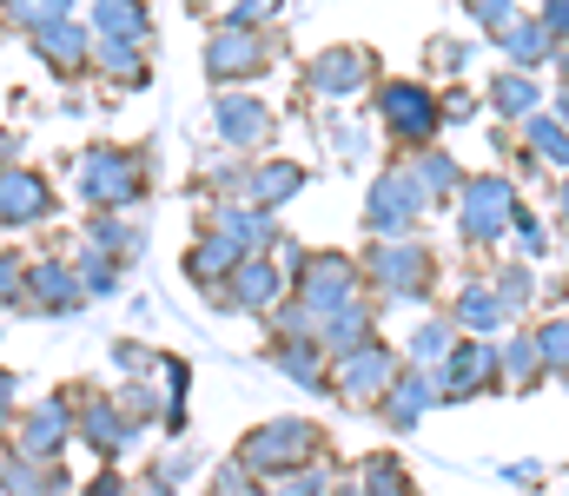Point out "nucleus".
<instances>
[{
    "label": "nucleus",
    "mask_w": 569,
    "mask_h": 496,
    "mask_svg": "<svg viewBox=\"0 0 569 496\" xmlns=\"http://www.w3.org/2000/svg\"><path fill=\"white\" fill-rule=\"evenodd\" d=\"M450 351H457V325H450L443 312L418 318V325H411V337H405V364H411V371H437Z\"/></svg>",
    "instance_id": "nucleus-34"
},
{
    "label": "nucleus",
    "mask_w": 569,
    "mask_h": 496,
    "mask_svg": "<svg viewBox=\"0 0 569 496\" xmlns=\"http://www.w3.org/2000/svg\"><path fill=\"white\" fill-rule=\"evenodd\" d=\"M272 20H284V0H226V27L239 33H272Z\"/></svg>",
    "instance_id": "nucleus-43"
},
{
    "label": "nucleus",
    "mask_w": 569,
    "mask_h": 496,
    "mask_svg": "<svg viewBox=\"0 0 569 496\" xmlns=\"http://www.w3.org/2000/svg\"><path fill=\"white\" fill-rule=\"evenodd\" d=\"M60 212L47 172L33 165H0V232H27V225H47Z\"/></svg>",
    "instance_id": "nucleus-16"
},
{
    "label": "nucleus",
    "mask_w": 569,
    "mask_h": 496,
    "mask_svg": "<svg viewBox=\"0 0 569 496\" xmlns=\"http://www.w3.org/2000/svg\"><path fill=\"white\" fill-rule=\"evenodd\" d=\"M483 279H490V292H497V298L510 305V318L537 305V272H530V259H497V265H490Z\"/></svg>",
    "instance_id": "nucleus-36"
},
{
    "label": "nucleus",
    "mask_w": 569,
    "mask_h": 496,
    "mask_svg": "<svg viewBox=\"0 0 569 496\" xmlns=\"http://www.w3.org/2000/svg\"><path fill=\"white\" fill-rule=\"evenodd\" d=\"M371 80H378V60L365 47H351V40H338V47H325V53L305 60V93L325 100V107H345V100L371 93Z\"/></svg>",
    "instance_id": "nucleus-9"
},
{
    "label": "nucleus",
    "mask_w": 569,
    "mask_h": 496,
    "mask_svg": "<svg viewBox=\"0 0 569 496\" xmlns=\"http://www.w3.org/2000/svg\"><path fill=\"white\" fill-rule=\"evenodd\" d=\"M430 219V199L411 165H385L365 192V232L371 239H418V225Z\"/></svg>",
    "instance_id": "nucleus-7"
},
{
    "label": "nucleus",
    "mask_w": 569,
    "mask_h": 496,
    "mask_svg": "<svg viewBox=\"0 0 569 496\" xmlns=\"http://www.w3.org/2000/svg\"><path fill=\"white\" fill-rule=\"evenodd\" d=\"M411 172H418V185H425V199H430V212L437 205H457V192H463V165L450 160L443 146H425V153H411Z\"/></svg>",
    "instance_id": "nucleus-33"
},
{
    "label": "nucleus",
    "mask_w": 569,
    "mask_h": 496,
    "mask_svg": "<svg viewBox=\"0 0 569 496\" xmlns=\"http://www.w3.org/2000/svg\"><path fill=\"white\" fill-rule=\"evenodd\" d=\"M67 444H73V397H67V391L47 397V404H27V411L13 417V451H20V457L53 464Z\"/></svg>",
    "instance_id": "nucleus-13"
},
{
    "label": "nucleus",
    "mask_w": 569,
    "mask_h": 496,
    "mask_svg": "<svg viewBox=\"0 0 569 496\" xmlns=\"http://www.w3.org/2000/svg\"><path fill=\"white\" fill-rule=\"evenodd\" d=\"M284 292H291V285H284L279 259H246V265L212 292V305H219V312H239V318H272L284 305Z\"/></svg>",
    "instance_id": "nucleus-12"
},
{
    "label": "nucleus",
    "mask_w": 569,
    "mask_h": 496,
    "mask_svg": "<svg viewBox=\"0 0 569 496\" xmlns=\"http://www.w3.org/2000/svg\"><path fill=\"white\" fill-rule=\"evenodd\" d=\"M0 496H67V470L7 451V457H0Z\"/></svg>",
    "instance_id": "nucleus-31"
},
{
    "label": "nucleus",
    "mask_w": 569,
    "mask_h": 496,
    "mask_svg": "<svg viewBox=\"0 0 569 496\" xmlns=\"http://www.w3.org/2000/svg\"><path fill=\"white\" fill-rule=\"evenodd\" d=\"M463 13H470V20H477V27H483L490 40H497V33H503V27L517 20V0H463Z\"/></svg>",
    "instance_id": "nucleus-49"
},
{
    "label": "nucleus",
    "mask_w": 569,
    "mask_h": 496,
    "mask_svg": "<svg viewBox=\"0 0 569 496\" xmlns=\"http://www.w3.org/2000/svg\"><path fill=\"white\" fill-rule=\"evenodd\" d=\"M331 464H305V470H291V477H279L272 484V496H331Z\"/></svg>",
    "instance_id": "nucleus-46"
},
{
    "label": "nucleus",
    "mask_w": 569,
    "mask_h": 496,
    "mask_svg": "<svg viewBox=\"0 0 569 496\" xmlns=\"http://www.w3.org/2000/svg\"><path fill=\"white\" fill-rule=\"evenodd\" d=\"M517 185L503 179V172H470L463 179V192H457V239L470 245V252H503L510 245V225H517Z\"/></svg>",
    "instance_id": "nucleus-4"
},
{
    "label": "nucleus",
    "mask_w": 569,
    "mask_h": 496,
    "mask_svg": "<svg viewBox=\"0 0 569 496\" xmlns=\"http://www.w3.org/2000/svg\"><path fill=\"white\" fill-rule=\"evenodd\" d=\"M517 146L543 165V172H557V179L569 172V126L550 113V107H543L537 120H523V140H517Z\"/></svg>",
    "instance_id": "nucleus-32"
},
{
    "label": "nucleus",
    "mask_w": 569,
    "mask_h": 496,
    "mask_svg": "<svg viewBox=\"0 0 569 496\" xmlns=\"http://www.w3.org/2000/svg\"><path fill=\"white\" fill-rule=\"evenodd\" d=\"M537 351H543V371L550 377H569V312L537 325Z\"/></svg>",
    "instance_id": "nucleus-42"
},
{
    "label": "nucleus",
    "mask_w": 569,
    "mask_h": 496,
    "mask_svg": "<svg viewBox=\"0 0 569 496\" xmlns=\"http://www.w3.org/2000/svg\"><path fill=\"white\" fill-rule=\"evenodd\" d=\"M93 73H107L113 87H146V47L133 40H93Z\"/></svg>",
    "instance_id": "nucleus-35"
},
{
    "label": "nucleus",
    "mask_w": 569,
    "mask_h": 496,
    "mask_svg": "<svg viewBox=\"0 0 569 496\" xmlns=\"http://www.w3.org/2000/svg\"><path fill=\"white\" fill-rule=\"evenodd\" d=\"M563 305H569V285H563Z\"/></svg>",
    "instance_id": "nucleus-62"
},
{
    "label": "nucleus",
    "mask_w": 569,
    "mask_h": 496,
    "mask_svg": "<svg viewBox=\"0 0 569 496\" xmlns=\"http://www.w3.org/2000/svg\"><path fill=\"white\" fill-rule=\"evenodd\" d=\"M73 272H80V292H87V298H113V292L127 285V265H113V259L93 252V245L73 252Z\"/></svg>",
    "instance_id": "nucleus-39"
},
{
    "label": "nucleus",
    "mask_w": 569,
    "mask_h": 496,
    "mask_svg": "<svg viewBox=\"0 0 569 496\" xmlns=\"http://www.w3.org/2000/svg\"><path fill=\"white\" fill-rule=\"evenodd\" d=\"M27 47H33V60H40L47 73H60V80H87V73H93V27H87V20H60V27L33 33Z\"/></svg>",
    "instance_id": "nucleus-18"
},
{
    "label": "nucleus",
    "mask_w": 569,
    "mask_h": 496,
    "mask_svg": "<svg viewBox=\"0 0 569 496\" xmlns=\"http://www.w3.org/2000/svg\"><path fill=\"white\" fill-rule=\"evenodd\" d=\"M186 7H199V13H206V7H219V0H186Z\"/></svg>",
    "instance_id": "nucleus-61"
},
{
    "label": "nucleus",
    "mask_w": 569,
    "mask_h": 496,
    "mask_svg": "<svg viewBox=\"0 0 569 496\" xmlns=\"http://www.w3.org/2000/svg\"><path fill=\"white\" fill-rule=\"evenodd\" d=\"M272 60H279V40H272V33L212 27V40H206V80H212L219 93H226V87H246V80H259Z\"/></svg>",
    "instance_id": "nucleus-10"
},
{
    "label": "nucleus",
    "mask_w": 569,
    "mask_h": 496,
    "mask_svg": "<svg viewBox=\"0 0 569 496\" xmlns=\"http://www.w3.org/2000/svg\"><path fill=\"white\" fill-rule=\"evenodd\" d=\"M146 185H152V160L140 146H87L73 165V192L87 212H127L146 199Z\"/></svg>",
    "instance_id": "nucleus-3"
},
{
    "label": "nucleus",
    "mask_w": 569,
    "mask_h": 496,
    "mask_svg": "<svg viewBox=\"0 0 569 496\" xmlns=\"http://www.w3.org/2000/svg\"><path fill=\"white\" fill-rule=\"evenodd\" d=\"M179 265H186V279H192V285L212 298V292H219V285H226V279L246 265V252H239L226 232H199V239H192V252H186Z\"/></svg>",
    "instance_id": "nucleus-24"
},
{
    "label": "nucleus",
    "mask_w": 569,
    "mask_h": 496,
    "mask_svg": "<svg viewBox=\"0 0 569 496\" xmlns=\"http://www.w3.org/2000/svg\"><path fill=\"white\" fill-rule=\"evenodd\" d=\"M430 404H437V384H430V371H411V364H405V371H398V384H391V391L371 404V417H378L391 437H411V431L425 424Z\"/></svg>",
    "instance_id": "nucleus-19"
},
{
    "label": "nucleus",
    "mask_w": 569,
    "mask_h": 496,
    "mask_svg": "<svg viewBox=\"0 0 569 496\" xmlns=\"http://www.w3.org/2000/svg\"><path fill=\"white\" fill-rule=\"evenodd\" d=\"M73 496H133V484H127V470H120V464H107L100 477H87Z\"/></svg>",
    "instance_id": "nucleus-51"
},
{
    "label": "nucleus",
    "mask_w": 569,
    "mask_h": 496,
    "mask_svg": "<svg viewBox=\"0 0 569 496\" xmlns=\"http://www.w3.org/2000/svg\"><path fill=\"white\" fill-rule=\"evenodd\" d=\"M510 239H517V259H550V225L530 212V205H517V225H510Z\"/></svg>",
    "instance_id": "nucleus-45"
},
{
    "label": "nucleus",
    "mask_w": 569,
    "mask_h": 496,
    "mask_svg": "<svg viewBox=\"0 0 569 496\" xmlns=\"http://www.w3.org/2000/svg\"><path fill=\"white\" fill-rule=\"evenodd\" d=\"M13 417H20V384L13 371H0V437H13Z\"/></svg>",
    "instance_id": "nucleus-53"
},
{
    "label": "nucleus",
    "mask_w": 569,
    "mask_h": 496,
    "mask_svg": "<svg viewBox=\"0 0 569 496\" xmlns=\"http://www.w3.org/2000/svg\"><path fill=\"white\" fill-rule=\"evenodd\" d=\"M378 337V298L365 292V298H351L338 318H325L318 325V344H325V357H345V351H358V344H371Z\"/></svg>",
    "instance_id": "nucleus-29"
},
{
    "label": "nucleus",
    "mask_w": 569,
    "mask_h": 496,
    "mask_svg": "<svg viewBox=\"0 0 569 496\" xmlns=\"http://www.w3.org/2000/svg\"><path fill=\"white\" fill-rule=\"evenodd\" d=\"M113 371L133 377V384H146V377L159 371V351H146V344H133V337H120V344H113Z\"/></svg>",
    "instance_id": "nucleus-48"
},
{
    "label": "nucleus",
    "mask_w": 569,
    "mask_h": 496,
    "mask_svg": "<svg viewBox=\"0 0 569 496\" xmlns=\"http://www.w3.org/2000/svg\"><path fill=\"white\" fill-rule=\"evenodd\" d=\"M73 7H80V0H0V20L33 40V33H47V27L73 20Z\"/></svg>",
    "instance_id": "nucleus-37"
},
{
    "label": "nucleus",
    "mask_w": 569,
    "mask_h": 496,
    "mask_svg": "<svg viewBox=\"0 0 569 496\" xmlns=\"http://www.w3.org/2000/svg\"><path fill=\"white\" fill-rule=\"evenodd\" d=\"M331 146H338L345 160H358V153H365V126H331Z\"/></svg>",
    "instance_id": "nucleus-55"
},
{
    "label": "nucleus",
    "mask_w": 569,
    "mask_h": 496,
    "mask_svg": "<svg viewBox=\"0 0 569 496\" xmlns=\"http://www.w3.org/2000/svg\"><path fill=\"white\" fill-rule=\"evenodd\" d=\"M358 484H365V496H425L418 484H411V470H405L391 451L365 457V464H358Z\"/></svg>",
    "instance_id": "nucleus-38"
},
{
    "label": "nucleus",
    "mask_w": 569,
    "mask_h": 496,
    "mask_svg": "<svg viewBox=\"0 0 569 496\" xmlns=\"http://www.w3.org/2000/svg\"><path fill=\"white\" fill-rule=\"evenodd\" d=\"M477 107H483V100H470V93H450V100H443V126H457V120H477Z\"/></svg>",
    "instance_id": "nucleus-54"
},
{
    "label": "nucleus",
    "mask_w": 569,
    "mask_h": 496,
    "mask_svg": "<svg viewBox=\"0 0 569 496\" xmlns=\"http://www.w3.org/2000/svg\"><path fill=\"white\" fill-rule=\"evenodd\" d=\"M483 107H490L497 120H517V126H523V120H537V113H543V80H537V73H517V67H503V73L483 87Z\"/></svg>",
    "instance_id": "nucleus-26"
},
{
    "label": "nucleus",
    "mask_w": 569,
    "mask_h": 496,
    "mask_svg": "<svg viewBox=\"0 0 569 496\" xmlns=\"http://www.w3.org/2000/svg\"><path fill=\"white\" fill-rule=\"evenodd\" d=\"M537 20H543V33H550L557 47H569V0H543Z\"/></svg>",
    "instance_id": "nucleus-52"
},
{
    "label": "nucleus",
    "mask_w": 569,
    "mask_h": 496,
    "mask_svg": "<svg viewBox=\"0 0 569 496\" xmlns=\"http://www.w3.org/2000/svg\"><path fill=\"white\" fill-rule=\"evenodd\" d=\"M113 404H120V417H127V431H133V437H146V431L166 417V397L152 391V377H146V384H127Z\"/></svg>",
    "instance_id": "nucleus-41"
},
{
    "label": "nucleus",
    "mask_w": 569,
    "mask_h": 496,
    "mask_svg": "<svg viewBox=\"0 0 569 496\" xmlns=\"http://www.w3.org/2000/svg\"><path fill=\"white\" fill-rule=\"evenodd\" d=\"M20 305H27V259L7 245L0 252V312H20Z\"/></svg>",
    "instance_id": "nucleus-47"
},
{
    "label": "nucleus",
    "mask_w": 569,
    "mask_h": 496,
    "mask_svg": "<svg viewBox=\"0 0 569 496\" xmlns=\"http://www.w3.org/2000/svg\"><path fill=\"white\" fill-rule=\"evenodd\" d=\"M305 165L298 160H252V172H246V205H259V212H272L279 219L284 205L305 192Z\"/></svg>",
    "instance_id": "nucleus-23"
},
{
    "label": "nucleus",
    "mask_w": 569,
    "mask_h": 496,
    "mask_svg": "<svg viewBox=\"0 0 569 496\" xmlns=\"http://www.w3.org/2000/svg\"><path fill=\"white\" fill-rule=\"evenodd\" d=\"M503 477H510V484H523V490H537V484H543V470H530V464H510Z\"/></svg>",
    "instance_id": "nucleus-56"
},
{
    "label": "nucleus",
    "mask_w": 569,
    "mask_h": 496,
    "mask_svg": "<svg viewBox=\"0 0 569 496\" xmlns=\"http://www.w3.org/2000/svg\"><path fill=\"white\" fill-rule=\"evenodd\" d=\"M497 47H503V60H510L517 73H537V67H550V60L563 53V47L543 33V20H537V13H517V20L497 33Z\"/></svg>",
    "instance_id": "nucleus-27"
},
{
    "label": "nucleus",
    "mask_w": 569,
    "mask_h": 496,
    "mask_svg": "<svg viewBox=\"0 0 569 496\" xmlns=\"http://www.w3.org/2000/svg\"><path fill=\"white\" fill-rule=\"evenodd\" d=\"M206 232H226L246 259H272L279 239H284L272 212H259V205H219V199H212V212H206Z\"/></svg>",
    "instance_id": "nucleus-20"
},
{
    "label": "nucleus",
    "mask_w": 569,
    "mask_h": 496,
    "mask_svg": "<svg viewBox=\"0 0 569 496\" xmlns=\"http://www.w3.org/2000/svg\"><path fill=\"white\" fill-rule=\"evenodd\" d=\"M371 113L391 133V146H411V153H425L443 133V93L425 87V80H378L371 87Z\"/></svg>",
    "instance_id": "nucleus-5"
},
{
    "label": "nucleus",
    "mask_w": 569,
    "mask_h": 496,
    "mask_svg": "<svg viewBox=\"0 0 569 496\" xmlns=\"http://www.w3.org/2000/svg\"><path fill=\"white\" fill-rule=\"evenodd\" d=\"M192 477V451H166V457H152L140 470V484L133 490L140 496H179V484Z\"/></svg>",
    "instance_id": "nucleus-40"
},
{
    "label": "nucleus",
    "mask_w": 569,
    "mask_h": 496,
    "mask_svg": "<svg viewBox=\"0 0 569 496\" xmlns=\"http://www.w3.org/2000/svg\"><path fill=\"white\" fill-rule=\"evenodd\" d=\"M87 245L107 252L113 265H133V259L146 252V225L127 219V212H93V219H87Z\"/></svg>",
    "instance_id": "nucleus-30"
},
{
    "label": "nucleus",
    "mask_w": 569,
    "mask_h": 496,
    "mask_svg": "<svg viewBox=\"0 0 569 496\" xmlns=\"http://www.w3.org/2000/svg\"><path fill=\"white\" fill-rule=\"evenodd\" d=\"M272 107L259 100V93H239V87H226V93H212V133H219V146H232V153H252V146H266L272 140Z\"/></svg>",
    "instance_id": "nucleus-15"
},
{
    "label": "nucleus",
    "mask_w": 569,
    "mask_h": 496,
    "mask_svg": "<svg viewBox=\"0 0 569 496\" xmlns=\"http://www.w3.org/2000/svg\"><path fill=\"white\" fill-rule=\"evenodd\" d=\"M443 318L457 325V337H490L497 344V331H510V305L490 292V279H463L457 298L443 305Z\"/></svg>",
    "instance_id": "nucleus-21"
},
{
    "label": "nucleus",
    "mask_w": 569,
    "mask_h": 496,
    "mask_svg": "<svg viewBox=\"0 0 569 496\" xmlns=\"http://www.w3.org/2000/svg\"><path fill=\"white\" fill-rule=\"evenodd\" d=\"M358 272H365V292L378 305H425L437 292V252L425 239H371Z\"/></svg>",
    "instance_id": "nucleus-1"
},
{
    "label": "nucleus",
    "mask_w": 569,
    "mask_h": 496,
    "mask_svg": "<svg viewBox=\"0 0 569 496\" xmlns=\"http://www.w3.org/2000/svg\"><path fill=\"white\" fill-rule=\"evenodd\" d=\"M272 371L291 377L298 391H311V397H331V357H325V344L318 337H272Z\"/></svg>",
    "instance_id": "nucleus-22"
},
{
    "label": "nucleus",
    "mask_w": 569,
    "mask_h": 496,
    "mask_svg": "<svg viewBox=\"0 0 569 496\" xmlns=\"http://www.w3.org/2000/svg\"><path fill=\"white\" fill-rule=\"evenodd\" d=\"M80 305H87V292H80L73 259H27V305H20V312L67 318V312H80Z\"/></svg>",
    "instance_id": "nucleus-17"
},
{
    "label": "nucleus",
    "mask_w": 569,
    "mask_h": 496,
    "mask_svg": "<svg viewBox=\"0 0 569 496\" xmlns=\"http://www.w3.org/2000/svg\"><path fill=\"white\" fill-rule=\"evenodd\" d=\"M311 331L325 325V318H338L351 298H365V272H358V259H345V252H305V265L291 272V292H284Z\"/></svg>",
    "instance_id": "nucleus-6"
},
{
    "label": "nucleus",
    "mask_w": 569,
    "mask_h": 496,
    "mask_svg": "<svg viewBox=\"0 0 569 496\" xmlns=\"http://www.w3.org/2000/svg\"><path fill=\"white\" fill-rule=\"evenodd\" d=\"M13 153H20V140H13V126H0V165H20Z\"/></svg>",
    "instance_id": "nucleus-57"
},
{
    "label": "nucleus",
    "mask_w": 569,
    "mask_h": 496,
    "mask_svg": "<svg viewBox=\"0 0 569 496\" xmlns=\"http://www.w3.org/2000/svg\"><path fill=\"white\" fill-rule=\"evenodd\" d=\"M497 377L503 391H537L550 371H543V351H537V325H510L497 344Z\"/></svg>",
    "instance_id": "nucleus-25"
},
{
    "label": "nucleus",
    "mask_w": 569,
    "mask_h": 496,
    "mask_svg": "<svg viewBox=\"0 0 569 496\" xmlns=\"http://www.w3.org/2000/svg\"><path fill=\"white\" fill-rule=\"evenodd\" d=\"M87 27H93V40H133V47H146L152 40V7L146 0H93Z\"/></svg>",
    "instance_id": "nucleus-28"
},
{
    "label": "nucleus",
    "mask_w": 569,
    "mask_h": 496,
    "mask_svg": "<svg viewBox=\"0 0 569 496\" xmlns=\"http://www.w3.org/2000/svg\"><path fill=\"white\" fill-rule=\"evenodd\" d=\"M232 464H246L259 484H279V477L305 470V464H325V424H311V417H266V424H252L239 437Z\"/></svg>",
    "instance_id": "nucleus-2"
},
{
    "label": "nucleus",
    "mask_w": 569,
    "mask_h": 496,
    "mask_svg": "<svg viewBox=\"0 0 569 496\" xmlns=\"http://www.w3.org/2000/svg\"><path fill=\"white\" fill-rule=\"evenodd\" d=\"M331 496H365V484H358V477H345V484H331Z\"/></svg>",
    "instance_id": "nucleus-59"
},
{
    "label": "nucleus",
    "mask_w": 569,
    "mask_h": 496,
    "mask_svg": "<svg viewBox=\"0 0 569 496\" xmlns=\"http://www.w3.org/2000/svg\"><path fill=\"white\" fill-rule=\"evenodd\" d=\"M67 397L80 404V411H73V437H80L100 464H120V457L140 444V437L127 431V417H120V404H113V397H100V391H67Z\"/></svg>",
    "instance_id": "nucleus-14"
},
{
    "label": "nucleus",
    "mask_w": 569,
    "mask_h": 496,
    "mask_svg": "<svg viewBox=\"0 0 569 496\" xmlns=\"http://www.w3.org/2000/svg\"><path fill=\"white\" fill-rule=\"evenodd\" d=\"M430 384H437V404H470V397L503 391V377H497V344H490V337H457V351L430 371Z\"/></svg>",
    "instance_id": "nucleus-11"
},
{
    "label": "nucleus",
    "mask_w": 569,
    "mask_h": 496,
    "mask_svg": "<svg viewBox=\"0 0 569 496\" xmlns=\"http://www.w3.org/2000/svg\"><path fill=\"white\" fill-rule=\"evenodd\" d=\"M470 60H477V47H470V40H450V33H437V40L425 47V67L430 73H443V80H457Z\"/></svg>",
    "instance_id": "nucleus-44"
},
{
    "label": "nucleus",
    "mask_w": 569,
    "mask_h": 496,
    "mask_svg": "<svg viewBox=\"0 0 569 496\" xmlns=\"http://www.w3.org/2000/svg\"><path fill=\"white\" fill-rule=\"evenodd\" d=\"M557 225H569V172H563V185H557Z\"/></svg>",
    "instance_id": "nucleus-58"
},
{
    "label": "nucleus",
    "mask_w": 569,
    "mask_h": 496,
    "mask_svg": "<svg viewBox=\"0 0 569 496\" xmlns=\"http://www.w3.org/2000/svg\"><path fill=\"white\" fill-rule=\"evenodd\" d=\"M398 371H405V351H391L385 337H371V344H358V351H345V357H331V397H345V404H378L391 384H398Z\"/></svg>",
    "instance_id": "nucleus-8"
},
{
    "label": "nucleus",
    "mask_w": 569,
    "mask_h": 496,
    "mask_svg": "<svg viewBox=\"0 0 569 496\" xmlns=\"http://www.w3.org/2000/svg\"><path fill=\"white\" fill-rule=\"evenodd\" d=\"M212 496H266V490H259V477L246 464H219L212 470Z\"/></svg>",
    "instance_id": "nucleus-50"
},
{
    "label": "nucleus",
    "mask_w": 569,
    "mask_h": 496,
    "mask_svg": "<svg viewBox=\"0 0 569 496\" xmlns=\"http://www.w3.org/2000/svg\"><path fill=\"white\" fill-rule=\"evenodd\" d=\"M550 113H557V120H563V126H569V87H563V93H557V100H550Z\"/></svg>",
    "instance_id": "nucleus-60"
}]
</instances>
